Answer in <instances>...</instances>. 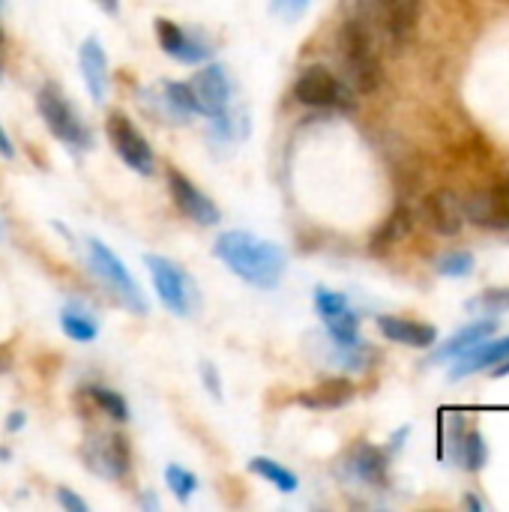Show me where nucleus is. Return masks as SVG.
I'll return each instance as SVG.
<instances>
[{
    "label": "nucleus",
    "instance_id": "nucleus-16",
    "mask_svg": "<svg viewBox=\"0 0 509 512\" xmlns=\"http://www.w3.org/2000/svg\"><path fill=\"white\" fill-rule=\"evenodd\" d=\"M509 360V336L504 339H495V342H477L471 351H465L462 354V360L456 363V369L450 372V378L453 381H462V378H468V375H474V372H480V369H486V366H495V363H507Z\"/></svg>",
    "mask_w": 509,
    "mask_h": 512
},
{
    "label": "nucleus",
    "instance_id": "nucleus-31",
    "mask_svg": "<svg viewBox=\"0 0 509 512\" xmlns=\"http://www.w3.org/2000/svg\"><path fill=\"white\" fill-rule=\"evenodd\" d=\"M468 306L471 309H486V312H504V309H509V288L486 291V294H480V300H474Z\"/></svg>",
    "mask_w": 509,
    "mask_h": 512
},
{
    "label": "nucleus",
    "instance_id": "nucleus-18",
    "mask_svg": "<svg viewBox=\"0 0 509 512\" xmlns=\"http://www.w3.org/2000/svg\"><path fill=\"white\" fill-rule=\"evenodd\" d=\"M420 6H423V0H381V18H384L387 36L396 45L411 39V33L420 21Z\"/></svg>",
    "mask_w": 509,
    "mask_h": 512
},
{
    "label": "nucleus",
    "instance_id": "nucleus-26",
    "mask_svg": "<svg viewBox=\"0 0 509 512\" xmlns=\"http://www.w3.org/2000/svg\"><path fill=\"white\" fill-rule=\"evenodd\" d=\"M87 393H90V399L96 402V408H99L108 420H114V423H126V420H129V405H126V399H123L120 393H114V390H108V387H90Z\"/></svg>",
    "mask_w": 509,
    "mask_h": 512
},
{
    "label": "nucleus",
    "instance_id": "nucleus-11",
    "mask_svg": "<svg viewBox=\"0 0 509 512\" xmlns=\"http://www.w3.org/2000/svg\"><path fill=\"white\" fill-rule=\"evenodd\" d=\"M156 39H159V48L165 54H171L180 63H189V66L213 57V45L204 36L189 33L177 21H168V18H156Z\"/></svg>",
    "mask_w": 509,
    "mask_h": 512
},
{
    "label": "nucleus",
    "instance_id": "nucleus-32",
    "mask_svg": "<svg viewBox=\"0 0 509 512\" xmlns=\"http://www.w3.org/2000/svg\"><path fill=\"white\" fill-rule=\"evenodd\" d=\"M201 378H204V384H207L210 396H213V399H219V396H222V381H219V375H216L213 363H201Z\"/></svg>",
    "mask_w": 509,
    "mask_h": 512
},
{
    "label": "nucleus",
    "instance_id": "nucleus-22",
    "mask_svg": "<svg viewBox=\"0 0 509 512\" xmlns=\"http://www.w3.org/2000/svg\"><path fill=\"white\" fill-rule=\"evenodd\" d=\"M60 330H63L66 339L87 345V342H93L99 336V321H96V315L84 303H75L72 300L60 312Z\"/></svg>",
    "mask_w": 509,
    "mask_h": 512
},
{
    "label": "nucleus",
    "instance_id": "nucleus-2",
    "mask_svg": "<svg viewBox=\"0 0 509 512\" xmlns=\"http://www.w3.org/2000/svg\"><path fill=\"white\" fill-rule=\"evenodd\" d=\"M36 111L45 120V126L51 129V135L57 141H63L69 150H75V153L90 150L93 135L87 129V123L78 117V111L72 108V102L63 96V90L57 84L39 87V93H36Z\"/></svg>",
    "mask_w": 509,
    "mask_h": 512
},
{
    "label": "nucleus",
    "instance_id": "nucleus-34",
    "mask_svg": "<svg viewBox=\"0 0 509 512\" xmlns=\"http://www.w3.org/2000/svg\"><path fill=\"white\" fill-rule=\"evenodd\" d=\"M0 156L3 159H12L15 156V144H12V138H9V132L0 126Z\"/></svg>",
    "mask_w": 509,
    "mask_h": 512
},
{
    "label": "nucleus",
    "instance_id": "nucleus-10",
    "mask_svg": "<svg viewBox=\"0 0 509 512\" xmlns=\"http://www.w3.org/2000/svg\"><path fill=\"white\" fill-rule=\"evenodd\" d=\"M462 213H465V219H471L480 228L509 231V180L492 186V189L471 192L462 201Z\"/></svg>",
    "mask_w": 509,
    "mask_h": 512
},
{
    "label": "nucleus",
    "instance_id": "nucleus-25",
    "mask_svg": "<svg viewBox=\"0 0 509 512\" xmlns=\"http://www.w3.org/2000/svg\"><path fill=\"white\" fill-rule=\"evenodd\" d=\"M162 93H165L168 111H171L177 120H186V117L198 114V102H195V93H192L189 84H183V81H165Z\"/></svg>",
    "mask_w": 509,
    "mask_h": 512
},
{
    "label": "nucleus",
    "instance_id": "nucleus-28",
    "mask_svg": "<svg viewBox=\"0 0 509 512\" xmlns=\"http://www.w3.org/2000/svg\"><path fill=\"white\" fill-rule=\"evenodd\" d=\"M408 234V213L405 210H396L387 222H384V228H381V234L372 240V249H384V246H393L396 240H402Z\"/></svg>",
    "mask_w": 509,
    "mask_h": 512
},
{
    "label": "nucleus",
    "instance_id": "nucleus-29",
    "mask_svg": "<svg viewBox=\"0 0 509 512\" xmlns=\"http://www.w3.org/2000/svg\"><path fill=\"white\" fill-rule=\"evenodd\" d=\"M345 309H351L345 294H339V291H333V288H324V285H318V288H315V312H318L321 318L342 315Z\"/></svg>",
    "mask_w": 509,
    "mask_h": 512
},
{
    "label": "nucleus",
    "instance_id": "nucleus-40",
    "mask_svg": "<svg viewBox=\"0 0 509 512\" xmlns=\"http://www.w3.org/2000/svg\"><path fill=\"white\" fill-rule=\"evenodd\" d=\"M3 9H6V0H0V12H3Z\"/></svg>",
    "mask_w": 509,
    "mask_h": 512
},
{
    "label": "nucleus",
    "instance_id": "nucleus-27",
    "mask_svg": "<svg viewBox=\"0 0 509 512\" xmlns=\"http://www.w3.org/2000/svg\"><path fill=\"white\" fill-rule=\"evenodd\" d=\"M165 486L171 489V495L180 504H186L195 495V489H198V477L192 471H186L183 465H168L165 468Z\"/></svg>",
    "mask_w": 509,
    "mask_h": 512
},
{
    "label": "nucleus",
    "instance_id": "nucleus-37",
    "mask_svg": "<svg viewBox=\"0 0 509 512\" xmlns=\"http://www.w3.org/2000/svg\"><path fill=\"white\" fill-rule=\"evenodd\" d=\"M141 507H144V510H159L156 495H141Z\"/></svg>",
    "mask_w": 509,
    "mask_h": 512
},
{
    "label": "nucleus",
    "instance_id": "nucleus-36",
    "mask_svg": "<svg viewBox=\"0 0 509 512\" xmlns=\"http://www.w3.org/2000/svg\"><path fill=\"white\" fill-rule=\"evenodd\" d=\"M465 507H468V510H477V512L486 510V504H483L477 495H465Z\"/></svg>",
    "mask_w": 509,
    "mask_h": 512
},
{
    "label": "nucleus",
    "instance_id": "nucleus-6",
    "mask_svg": "<svg viewBox=\"0 0 509 512\" xmlns=\"http://www.w3.org/2000/svg\"><path fill=\"white\" fill-rule=\"evenodd\" d=\"M105 132H108V141H111L114 153L123 159V165H129L141 177H153V171H156L153 147L147 144V138L138 132V126L123 111H111L108 114Z\"/></svg>",
    "mask_w": 509,
    "mask_h": 512
},
{
    "label": "nucleus",
    "instance_id": "nucleus-38",
    "mask_svg": "<svg viewBox=\"0 0 509 512\" xmlns=\"http://www.w3.org/2000/svg\"><path fill=\"white\" fill-rule=\"evenodd\" d=\"M9 369H12V357H9V351H3V348H0V375H3V372H9Z\"/></svg>",
    "mask_w": 509,
    "mask_h": 512
},
{
    "label": "nucleus",
    "instance_id": "nucleus-24",
    "mask_svg": "<svg viewBox=\"0 0 509 512\" xmlns=\"http://www.w3.org/2000/svg\"><path fill=\"white\" fill-rule=\"evenodd\" d=\"M324 324H327L330 342H333L336 348H354V345H363V339H360V318H357V312L345 309L342 315L324 318Z\"/></svg>",
    "mask_w": 509,
    "mask_h": 512
},
{
    "label": "nucleus",
    "instance_id": "nucleus-17",
    "mask_svg": "<svg viewBox=\"0 0 509 512\" xmlns=\"http://www.w3.org/2000/svg\"><path fill=\"white\" fill-rule=\"evenodd\" d=\"M426 216H429V225H432L438 234H447V237H456V234L462 231V222H465L462 201H459L450 189H441V192L429 195V201H426Z\"/></svg>",
    "mask_w": 509,
    "mask_h": 512
},
{
    "label": "nucleus",
    "instance_id": "nucleus-30",
    "mask_svg": "<svg viewBox=\"0 0 509 512\" xmlns=\"http://www.w3.org/2000/svg\"><path fill=\"white\" fill-rule=\"evenodd\" d=\"M438 270L441 276H453V279H462L474 270V255L459 249V252H447L441 261H438Z\"/></svg>",
    "mask_w": 509,
    "mask_h": 512
},
{
    "label": "nucleus",
    "instance_id": "nucleus-21",
    "mask_svg": "<svg viewBox=\"0 0 509 512\" xmlns=\"http://www.w3.org/2000/svg\"><path fill=\"white\" fill-rule=\"evenodd\" d=\"M453 435L459 438L456 441V459H459V465L465 468V471H471V474H477V471H483L486 468V462H489V447H486V441H483V435L474 429H468V432H462V417L459 414H453Z\"/></svg>",
    "mask_w": 509,
    "mask_h": 512
},
{
    "label": "nucleus",
    "instance_id": "nucleus-33",
    "mask_svg": "<svg viewBox=\"0 0 509 512\" xmlns=\"http://www.w3.org/2000/svg\"><path fill=\"white\" fill-rule=\"evenodd\" d=\"M57 504L66 512H87V504L78 495H72L69 489H57Z\"/></svg>",
    "mask_w": 509,
    "mask_h": 512
},
{
    "label": "nucleus",
    "instance_id": "nucleus-4",
    "mask_svg": "<svg viewBox=\"0 0 509 512\" xmlns=\"http://www.w3.org/2000/svg\"><path fill=\"white\" fill-rule=\"evenodd\" d=\"M339 51H342V60L348 66V75H351L354 87L360 93L378 90V84H381V63L375 57L372 39H369V30H366L363 21L351 18V21L342 24V30H339Z\"/></svg>",
    "mask_w": 509,
    "mask_h": 512
},
{
    "label": "nucleus",
    "instance_id": "nucleus-35",
    "mask_svg": "<svg viewBox=\"0 0 509 512\" xmlns=\"http://www.w3.org/2000/svg\"><path fill=\"white\" fill-rule=\"evenodd\" d=\"M24 423H27V414L12 411V414H9V420H6V429H9V432H21V429H24Z\"/></svg>",
    "mask_w": 509,
    "mask_h": 512
},
{
    "label": "nucleus",
    "instance_id": "nucleus-8",
    "mask_svg": "<svg viewBox=\"0 0 509 512\" xmlns=\"http://www.w3.org/2000/svg\"><path fill=\"white\" fill-rule=\"evenodd\" d=\"M294 96L297 102L309 105V108H348L351 96L345 90V84L327 69V66H309L297 84H294Z\"/></svg>",
    "mask_w": 509,
    "mask_h": 512
},
{
    "label": "nucleus",
    "instance_id": "nucleus-42",
    "mask_svg": "<svg viewBox=\"0 0 509 512\" xmlns=\"http://www.w3.org/2000/svg\"><path fill=\"white\" fill-rule=\"evenodd\" d=\"M0 237H3V222H0Z\"/></svg>",
    "mask_w": 509,
    "mask_h": 512
},
{
    "label": "nucleus",
    "instance_id": "nucleus-13",
    "mask_svg": "<svg viewBox=\"0 0 509 512\" xmlns=\"http://www.w3.org/2000/svg\"><path fill=\"white\" fill-rule=\"evenodd\" d=\"M348 474L357 480V483H366L372 489H384L390 483V459L384 450L372 447V444H360L354 447V453L348 456L345 462Z\"/></svg>",
    "mask_w": 509,
    "mask_h": 512
},
{
    "label": "nucleus",
    "instance_id": "nucleus-9",
    "mask_svg": "<svg viewBox=\"0 0 509 512\" xmlns=\"http://www.w3.org/2000/svg\"><path fill=\"white\" fill-rule=\"evenodd\" d=\"M192 93H195V102H198V114L201 117H219L231 108V78H228V69L222 63H210L204 66L195 78H192Z\"/></svg>",
    "mask_w": 509,
    "mask_h": 512
},
{
    "label": "nucleus",
    "instance_id": "nucleus-23",
    "mask_svg": "<svg viewBox=\"0 0 509 512\" xmlns=\"http://www.w3.org/2000/svg\"><path fill=\"white\" fill-rule=\"evenodd\" d=\"M249 471H252V474H258L261 480L273 483V486H276L282 495H291V492H297V489H300V480H297V474H294V471H288L285 465H279L276 459L255 456V459L249 462Z\"/></svg>",
    "mask_w": 509,
    "mask_h": 512
},
{
    "label": "nucleus",
    "instance_id": "nucleus-1",
    "mask_svg": "<svg viewBox=\"0 0 509 512\" xmlns=\"http://www.w3.org/2000/svg\"><path fill=\"white\" fill-rule=\"evenodd\" d=\"M213 255L243 282L261 288V291H273L279 288L282 276H285V264L288 255L279 243L273 240H261L249 231H225L216 246Z\"/></svg>",
    "mask_w": 509,
    "mask_h": 512
},
{
    "label": "nucleus",
    "instance_id": "nucleus-12",
    "mask_svg": "<svg viewBox=\"0 0 509 512\" xmlns=\"http://www.w3.org/2000/svg\"><path fill=\"white\" fill-rule=\"evenodd\" d=\"M168 189H171V198L177 204V210L192 219L195 225H219V207L192 183L186 180L180 171H168Z\"/></svg>",
    "mask_w": 509,
    "mask_h": 512
},
{
    "label": "nucleus",
    "instance_id": "nucleus-15",
    "mask_svg": "<svg viewBox=\"0 0 509 512\" xmlns=\"http://www.w3.org/2000/svg\"><path fill=\"white\" fill-rule=\"evenodd\" d=\"M378 330L384 339H390L396 345H408V348H432L438 342V330L432 324L399 318V315H381Z\"/></svg>",
    "mask_w": 509,
    "mask_h": 512
},
{
    "label": "nucleus",
    "instance_id": "nucleus-7",
    "mask_svg": "<svg viewBox=\"0 0 509 512\" xmlns=\"http://www.w3.org/2000/svg\"><path fill=\"white\" fill-rule=\"evenodd\" d=\"M81 459L87 465V471L99 480H123L129 474V465H132V456H129V447L120 435H90L81 447Z\"/></svg>",
    "mask_w": 509,
    "mask_h": 512
},
{
    "label": "nucleus",
    "instance_id": "nucleus-39",
    "mask_svg": "<svg viewBox=\"0 0 509 512\" xmlns=\"http://www.w3.org/2000/svg\"><path fill=\"white\" fill-rule=\"evenodd\" d=\"M96 3H99V9H105L108 15H114L117 6H120V0H96Z\"/></svg>",
    "mask_w": 509,
    "mask_h": 512
},
{
    "label": "nucleus",
    "instance_id": "nucleus-41",
    "mask_svg": "<svg viewBox=\"0 0 509 512\" xmlns=\"http://www.w3.org/2000/svg\"><path fill=\"white\" fill-rule=\"evenodd\" d=\"M0 69H3V54H0Z\"/></svg>",
    "mask_w": 509,
    "mask_h": 512
},
{
    "label": "nucleus",
    "instance_id": "nucleus-19",
    "mask_svg": "<svg viewBox=\"0 0 509 512\" xmlns=\"http://www.w3.org/2000/svg\"><path fill=\"white\" fill-rule=\"evenodd\" d=\"M495 330H498V321H495V318H483V321H474V324L462 327L456 336H450V339H447V345H441V348L432 354V363H447V360L462 357V354H465V351H471L477 342L489 339Z\"/></svg>",
    "mask_w": 509,
    "mask_h": 512
},
{
    "label": "nucleus",
    "instance_id": "nucleus-3",
    "mask_svg": "<svg viewBox=\"0 0 509 512\" xmlns=\"http://www.w3.org/2000/svg\"><path fill=\"white\" fill-rule=\"evenodd\" d=\"M87 258H90V270L93 276L117 297L120 306H126L132 315H144L147 312V300L141 285L132 279V273L126 270V264L96 237H87Z\"/></svg>",
    "mask_w": 509,
    "mask_h": 512
},
{
    "label": "nucleus",
    "instance_id": "nucleus-14",
    "mask_svg": "<svg viewBox=\"0 0 509 512\" xmlns=\"http://www.w3.org/2000/svg\"><path fill=\"white\" fill-rule=\"evenodd\" d=\"M78 63H81V75H84L90 99L105 102V96H108V57H105V48L96 36L84 39V45L78 51Z\"/></svg>",
    "mask_w": 509,
    "mask_h": 512
},
{
    "label": "nucleus",
    "instance_id": "nucleus-5",
    "mask_svg": "<svg viewBox=\"0 0 509 512\" xmlns=\"http://www.w3.org/2000/svg\"><path fill=\"white\" fill-rule=\"evenodd\" d=\"M144 264L150 270V279H153V288H156L162 306L171 315L189 318L198 303V285L192 282V276L177 261L162 258V255H144Z\"/></svg>",
    "mask_w": 509,
    "mask_h": 512
},
{
    "label": "nucleus",
    "instance_id": "nucleus-20",
    "mask_svg": "<svg viewBox=\"0 0 509 512\" xmlns=\"http://www.w3.org/2000/svg\"><path fill=\"white\" fill-rule=\"evenodd\" d=\"M354 393L357 390L348 378H330V381H321L318 387L306 390L300 396V405L315 408V411H336V408H345L354 399Z\"/></svg>",
    "mask_w": 509,
    "mask_h": 512
}]
</instances>
